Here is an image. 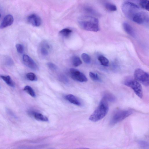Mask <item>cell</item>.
Segmentation results:
<instances>
[{
	"instance_id": "ffe728a7",
	"label": "cell",
	"mask_w": 149,
	"mask_h": 149,
	"mask_svg": "<svg viewBox=\"0 0 149 149\" xmlns=\"http://www.w3.org/2000/svg\"><path fill=\"white\" fill-rule=\"evenodd\" d=\"M24 90L33 97L36 96L35 93L32 88L29 86H26L24 88Z\"/></svg>"
},
{
	"instance_id": "f546056e",
	"label": "cell",
	"mask_w": 149,
	"mask_h": 149,
	"mask_svg": "<svg viewBox=\"0 0 149 149\" xmlns=\"http://www.w3.org/2000/svg\"><path fill=\"white\" fill-rule=\"evenodd\" d=\"M5 63L8 65H12L14 63L11 58L7 57L5 60Z\"/></svg>"
},
{
	"instance_id": "ba28073f",
	"label": "cell",
	"mask_w": 149,
	"mask_h": 149,
	"mask_svg": "<svg viewBox=\"0 0 149 149\" xmlns=\"http://www.w3.org/2000/svg\"><path fill=\"white\" fill-rule=\"evenodd\" d=\"M132 20L137 24H144L148 23L149 15L146 12H139L135 15Z\"/></svg>"
},
{
	"instance_id": "9c48e42d",
	"label": "cell",
	"mask_w": 149,
	"mask_h": 149,
	"mask_svg": "<svg viewBox=\"0 0 149 149\" xmlns=\"http://www.w3.org/2000/svg\"><path fill=\"white\" fill-rule=\"evenodd\" d=\"M22 60L24 63L31 69L34 70H37L38 69L37 65L28 55H24L22 57Z\"/></svg>"
},
{
	"instance_id": "4fadbf2b",
	"label": "cell",
	"mask_w": 149,
	"mask_h": 149,
	"mask_svg": "<svg viewBox=\"0 0 149 149\" xmlns=\"http://www.w3.org/2000/svg\"><path fill=\"white\" fill-rule=\"evenodd\" d=\"M65 99L70 103L78 106H80L81 103L78 98L72 94H68L65 97Z\"/></svg>"
},
{
	"instance_id": "ac0fdd59",
	"label": "cell",
	"mask_w": 149,
	"mask_h": 149,
	"mask_svg": "<svg viewBox=\"0 0 149 149\" xmlns=\"http://www.w3.org/2000/svg\"><path fill=\"white\" fill-rule=\"evenodd\" d=\"M98 59L101 64L104 66H107L109 63L108 59L103 55L99 56L98 57Z\"/></svg>"
},
{
	"instance_id": "603a6c76",
	"label": "cell",
	"mask_w": 149,
	"mask_h": 149,
	"mask_svg": "<svg viewBox=\"0 0 149 149\" xmlns=\"http://www.w3.org/2000/svg\"><path fill=\"white\" fill-rule=\"evenodd\" d=\"M89 76L90 78L93 81L98 82H101V79L96 73L90 72L89 73Z\"/></svg>"
},
{
	"instance_id": "44dd1931",
	"label": "cell",
	"mask_w": 149,
	"mask_h": 149,
	"mask_svg": "<svg viewBox=\"0 0 149 149\" xmlns=\"http://www.w3.org/2000/svg\"><path fill=\"white\" fill-rule=\"evenodd\" d=\"M105 7L108 10L110 11H114L117 10V7L114 4L109 3L105 4Z\"/></svg>"
},
{
	"instance_id": "d6986e66",
	"label": "cell",
	"mask_w": 149,
	"mask_h": 149,
	"mask_svg": "<svg viewBox=\"0 0 149 149\" xmlns=\"http://www.w3.org/2000/svg\"><path fill=\"white\" fill-rule=\"evenodd\" d=\"M73 65L75 67H77L82 63V62L80 58L77 56H74L72 58Z\"/></svg>"
},
{
	"instance_id": "7a4b0ae2",
	"label": "cell",
	"mask_w": 149,
	"mask_h": 149,
	"mask_svg": "<svg viewBox=\"0 0 149 149\" xmlns=\"http://www.w3.org/2000/svg\"><path fill=\"white\" fill-rule=\"evenodd\" d=\"M78 24L81 28L86 31L96 32L100 30L98 20L94 17L86 16Z\"/></svg>"
},
{
	"instance_id": "cb8c5ba5",
	"label": "cell",
	"mask_w": 149,
	"mask_h": 149,
	"mask_svg": "<svg viewBox=\"0 0 149 149\" xmlns=\"http://www.w3.org/2000/svg\"><path fill=\"white\" fill-rule=\"evenodd\" d=\"M139 5L143 8L148 11L149 10V1L147 0H143L139 2Z\"/></svg>"
},
{
	"instance_id": "e0dca14e",
	"label": "cell",
	"mask_w": 149,
	"mask_h": 149,
	"mask_svg": "<svg viewBox=\"0 0 149 149\" xmlns=\"http://www.w3.org/2000/svg\"><path fill=\"white\" fill-rule=\"evenodd\" d=\"M106 100L108 101L113 102L116 100V97L115 96L111 93L109 92H105L103 94V97Z\"/></svg>"
},
{
	"instance_id": "6da1fadb",
	"label": "cell",
	"mask_w": 149,
	"mask_h": 149,
	"mask_svg": "<svg viewBox=\"0 0 149 149\" xmlns=\"http://www.w3.org/2000/svg\"><path fill=\"white\" fill-rule=\"evenodd\" d=\"M109 110L108 102L103 97L97 108L90 116L89 120L96 122L101 120L107 115Z\"/></svg>"
},
{
	"instance_id": "277c9868",
	"label": "cell",
	"mask_w": 149,
	"mask_h": 149,
	"mask_svg": "<svg viewBox=\"0 0 149 149\" xmlns=\"http://www.w3.org/2000/svg\"><path fill=\"white\" fill-rule=\"evenodd\" d=\"M132 110L126 109L118 110L112 116L110 121V124L113 125L123 120L132 113Z\"/></svg>"
},
{
	"instance_id": "52a82bcc",
	"label": "cell",
	"mask_w": 149,
	"mask_h": 149,
	"mask_svg": "<svg viewBox=\"0 0 149 149\" xmlns=\"http://www.w3.org/2000/svg\"><path fill=\"white\" fill-rule=\"evenodd\" d=\"M70 76L73 79L81 82H86L88 79L86 76L79 70L73 68L69 70Z\"/></svg>"
},
{
	"instance_id": "5bb4252c",
	"label": "cell",
	"mask_w": 149,
	"mask_h": 149,
	"mask_svg": "<svg viewBox=\"0 0 149 149\" xmlns=\"http://www.w3.org/2000/svg\"><path fill=\"white\" fill-rule=\"evenodd\" d=\"M29 113L32 114L36 120L42 121L47 122L48 119L47 117L42 114L37 112H30Z\"/></svg>"
},
{
	"instance_id": "484cf974",
	"label": "cell",
	"mask_w": 149,
	"mask_h": 149,
	"mask_svg": "<svg viewBox=\"0 0 149 149\" xmlns=\"http://www.w3.org/2000/svg\"><path fill=\"white\" fill-rule=\"evenodd\" d=\"M26 77L29 80L32 81H36L38 79L36 75L33 72L27 73L26 74Z\"/></svg>"
},
{
	"instance_id": "1f68e13d",
	"label": "cell",
	"mask_w": 149,
	"mask_h": 149,
	"mask_svg": "<svg viewBox=\"0 0 149 149\" xmlns=\"http://www.w3.org/2000/svg\"><path fill=\"white\" fill-rule=\"evenodd\" d=\"M1 15L0 13V17H1Z\"/></svg>"
},
{
	"instance_id": "4dcf8cb0",
	"label": "cell",
	"mask_w": 149,
	"mask_h": 149,
	"mask_svg": "<svg viewBox=\"0 0 149 149\" xmlns=\"http://www.w3.org/2000/svg\"><path fill=\"white\" fill-rule=\"evenodd\" d=\"M78 149H91L88 148H80Z\"/></svg>"
},
{
	"instance_id": "8fae6325",
	"label": "cell",
	"mask_w": 149,
	"mask_h": 149,
	"mask_svg": "<svg viewBox=\"0 0 149 149\" xmlns=\"http://www.w3.org/2000/svg\"><path fill=\"white\" fill-rule=\"evenodd\" d=\"M13 21V17L12 15L9 14L6 15L0 24V29H3L11 25Z\"/></svg>"
},
{
	"instance_id": "4316f807",
	"label": "cell",
	"mask_w": 149,
	"mask_h": 149,
	"mask_svg": "<svg viewBox=\"0 0 149 149\" xmlns=\"http://www.w3.org/2000/svg\"><path fill=\"white\" fill-rule=\"evenodd\" d=\"M81 57L85 63L89 64L91 63V58L88 54L85 53H83L81 55Z\"/></svg>"
},
{
	"instance_id": "8992f818",
	"label": "cell",
	"mask_w": 149,
	"mask_h": 149,
	"mask_svg": "<svg viewBox=\"0 0 149 149\" xmlns=\"http://www.w3.org/2000/svg\"><path fill=\"white\" fill-rule=\"evenodd\" d=\"M134 79L146 86H149V74L140 68L136 69L134 73Z\"/></svg>"
},
{
	"instance_id": "30bf717a",
	"label": "cell",
	"mask_w": 149,
	"mask_h": 149,
	"mask_svg": "<svg viewBox=\"0 0 149 149\" xmlns=\"http://www.w3.org/2000/svg\"><path fill=\"white\" fill-rule=\"evenodd\" d=\"M27 20L30 24L35 26H39L41 23V18L38 15L35 14H32L29 15Z\"/></svg>"
},
{
	"instance_id": "83f0119b",
	"label": "cell",
	"mask_w": 149,
	"mask_h": 149,
	"mask_svg": "<svg viewBox=\"0 0 149 149\" xmlns=\"http://www.w3.org/2000/svg\"><path fill=\"white\" fill-rule=\"evenodd\" d=\"M16 47L18 52L21 54L23 53L24 51V47L22 45L20 44H17Z\"/></svg>"
},
{
	"instance_id": "3957f363",
	"label": "cell",
	"mask_w": 149,
	"mask_h": 149,
	"mask_svg": "<svg viewBox=\"0 0 149 149\" xmlns=\"http://www.w3.org/2000/svg\"><path fill=\"white\" fill-rule=\"evenodd\" d=\"M121 8L125 17L131 19L139 12V6L129 1L124 2L122 5Z\"/></svg>"
},
{
	"instance_id": "7c38bea8",
	"label": "cell",
	"mask_w": 149,
	"mask_h": 149,
	"mask_svg": "<svg viewBox=\"0 0 149 149\" xmlns=\"http://www.w3.org/2000/svg\"><path fill=\"white\" fill-rule=\"evenodd\" d=\"M123 27L127 33L132 37H135V35L134 30L128 23L126 22H123Z\"/></svg>"
},
{
	"instance_id": "d4e9b609",
	"label": "cell",
	"mask_w": 149,
	"mask_h": 149,
	"mask_svg": "<svg viewBox=\"0 0 149 149\" xmlns=\"http://www.w3.org/2000/svg\"><path fill=\"white\" fill-rule=\"evenodd\" d=\"M138 143L142 149H149V144L146 141L139 140L138 141Z\"/></svg>"
},
{
	"instance_id": "2e32d148",
	"label": "cell",
	"mask_w": 149,
	"mask_h": 149,
	"mask_svg": "<svg viewBox=\"0 0 149 149\" xmlns=\"http://www.w3.org/2000/svg\"><path fill=\"white\" fill-rule=\"evenodd\" d=\"M0 77L8 86L11 87L15 86V83L10 76L1 75Z\"/></svg>"
},
{
	"instance_id": "5b68a950",
	"label": "cell",
	"mask_w": 149,
	"mask_h": 149,
	"mask_svg": "<svg viewBox=\"0 0 149 149\" xmlns=\"http://www.w3.org/2000/svg\"><path fill=\"white\" fill-rule=\"evenodd\" d=\"M124 84L125 86L131 88L139 98H142V88L141 85L138 81L135 79L130 77H128L125 80Z\"/></svg>"
},
{
	"instance_id": "9a60e30c",
	"label": "cell",
	"mask_w": 149,
	"mask_h": 149,
	"mask_svg": "<svg viewBox=\"0 0 149 149\" xmlns=\"http://www.w3.org/2000/svg\"><path fill=\"white\" fill-rule=\"evenodd\" d=\"M50 47L49 45L47 42H44L41 45L40 51L41 54L44 56H46L49 54V50Z\"/></svg>"
},
{
	"instance_id": "f1b7e54d",
	"label": "cell",
	"mask_w": 149,
	"mask_h": 149,
	"mask_svg": "<svg viewBox=\"0 0 149 149\" xmlns=\"http://www.w3.org/2000/svg\"><path fill=\"white\" fill-rule=\"evenodd\" d=\"M47 65L49 68L52 70H55L57 69V66L53 63H48Z\"/></svg>"
},
{
	"instance_id": "7402d4cb",
	"label": "cell",
	"mask_w": 149,
	"mask_h": 149,
	"mask_svg": "<svg viewBox=\"0 0 149 149\" xmlns=\"http://www.w3.org/2000/svg\"><path fill=\"white\" fill-rule=\"evenodd\" d=\"M72 32L71 29L68 28H65L61 30L59 32V34L62 36L67 37L69 36Z\"/></svg>"
}]
</instances>
